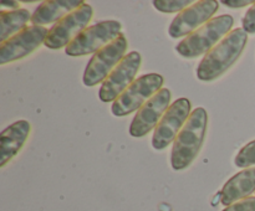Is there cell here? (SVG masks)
<instances>
[{
  "label": "cell",
  "mask_w": 255,
  "mask_h": 211,
  "mask_svg": "<svg viewBox=\"0 0 255 211\" xmlns=\"http://www.w3.org/2000/svg\"><path fill=\"white\" fill-rule=\"evenodd\" d=\"M142 65L139 52L131 51L115 67L114 71L102 82L99 89V98L102 102H115L134 81Z\"/></svg>",
  "instance_id": "cell-8"
},
{
  "label": "cell",
  "mask_w": 255,
  "mask_h": 211,
  "mask_svg": "<svg viewBox=\"0 0 255 211\" xmlns=\"http://www.w3.org/2000/svg\"><path fill=\"white\" fill-rule=\"evenodd\" d=\"M255 193V166L247 168L234 174L226 184L221 193V201L223 205L229 206L243 199L251 198Z\"/></svg>",
  "instance_id": "cell-14"
},
{
  "label": "cell",
  "mask_w": 255,
  "mask_h": 211,
  "mask_svg": "<svg viewBox=\"0 0 255 211\" xmlns=\"http://www.w3.org/2000/svg\"><path fill=\"white\" fill-rule=\"evenodd\" d=\"M82 0H46L42 1L32 12V25L42 26L47 24H56L77 7L84 5Z\"/></svg>",
  "instance_id": "cell-15"
},
{
  "label": "cell",
  "mask_w": 255,
  "mask_h": 211,
  "mask_svg": "<svg viewBox=\"0 0 255 211\" xmlns=\"http://www.w3.org/2000/svg\"><path fill=\"white\" fill-rule=\"evenodd\" d=\"M94 16V9L91 5L84 4L69 15L62 17L49 30L45 46L49 49L57 50L67 47L72 40L76 39L85 29ZM89 27V26H87Z\"/></svg>",
  "instance_id": "cell-7"
},
{
  "label": "cell",
  "mask_w": 255,
  "mask_h": 211,
  "mask_svg": "<svg viewBox=\"0 0 255 211\" xmlns=\"http://www.w3.org/2000/svg\"><path fill=\"white\" fill-rule=\"evenodd\" d=\"M32 14L26 9H17L0 11V44L6 41L15 34L26 27V24L31 21Z\"/></svg>",
  "instance_id": "cell-16"
},
{
  "label": "cell",
  "mask_w": 255,
  "mask_h": 211,
  "mask_svg": "<svg viewBox=\"0 0 255 211\" xmlns=\"http://www.w3.org/2000/svg\"><path fill=\"white\" fill-rule=\"evenodd\" d=\"M242 25H243V30L247 34H255V2L244 14Z\"/></svg>",
  "instance_id": "cell-20"
},
{
  "label": "cell",
  "mask_w": 255,
  "mask_h": 211,
  "mask_svg": "<svg viewBox=\"0 0 255 211\" xmlns=\"http://www.w3.org/2000/svg\"><path fill=\"white\" fill-rule=\"evenodd\" d=\"M193 4L192 0H156L153 6L161 12H181Z\"/></svg>",
  "instance_id": "cell-18"
},
{
  "label": "cell",
  "mask_w": 255,
  "mask_h": 211,
  "mask_svg": "<svg viewBox=\"0 0 255 211\" xmlns=\"http://www.w3.org/2000/svg\"><path fill=\"white\" fill-rule=\"evenodd\" d=\"M208 126V114L203 107H198L191 113L186 124L174 139L171 151V165L174 170L188 168L198 155Z\"/></svg>",
  "instance_id": "cell-2"
},
{
  "label": "cell",
  "mask_w": 255,
  "mask_h": 211,
  "mask_svg": "<svg viewBox=\"0 0 255 211\" xmlns=\"http://www.w3.org/2000/svg\"><path fill=\"white\" fill-rule=\"evenodd\" d=\"M163 77L158 73H146L139 76L133 83L112 103L111 111L116 117H126L138 111L163 86Z\"/></svg>",
  "instance_id": "cell-4"
},
{
  "label": "cell",
  "mask_w": 255,
  "mask_h": 211,
  "mask_svg": "<svg viewBox=\"0 0 255 211\" xmlns=\"http://www.w3.org/2000/svg\"><path fill=\"white\" fill-rule=\"evenodd\" d=\"M31 126L27 121H17L0 133V166H5L26 141Z\"/></svg>",
  "instance_id": "cell-13"
},
{
  "label": "cell",
  "mask_w": 255,
  "mask_h": 211,
  "mask_svg": "<svg viewBox=\"0 0 255 211\" xmlns=\"http://www.w3.org/2000/svg\"><path fill=\"white\" fill-rule=\"evenodd\" d=\"M255 1L253 0H223L222 4L226 5L228 7H233V9H237V7H244L249 6V5H253Z\"/></svg>",
  "instance_id": "cell-21"
},
{
  "label": "cell",
  "mask_w": 255,
  "mask_h": 211,
  "mask_svg": "<svg viewBox=\"0 0 255 211\" xmlns=\"http://www.w3.org/2000/svg\"><path fill=\"white\" fill-rule=\"evenodd\" d=\"M122 25L116 20H106L86 27L79 36L65 49L69 56L77 57L96 54L99 50L114 41L122 34Z\"/></svg>",
  "instance_id": "cell-6"
},
{
  "label": "cell",
  "mask_w": 255,
  "mask_h": 211,
  "mask_svg": "<svg viewBox=\"0 0 255 211\" xmlns=\"http://www.w3.org/2000/svg\"><path fill=\"white\" fill-rule=\"evenodd\" d=\"M223 211H255V198H247L227 206Z\"/></svg>",
  "instance_id": "cell-19"
},
{
  "label": "cell",
  "mask_w": 255,
  "mask_h": 211,
  "mask_svg": "<svg viewBox=\"0 0 255 211\" xmlns=\"http://www.w3.org/2000/svg\"><path fill=\"white\" fill-rule=\"evenodd\" d=\"M234 164L238 168H252L255 166V141L246 144L234 158Z\"/></svg>",
  "instance_id": "cell-17"
},
{
  "label": "cell",
  "mask_w": 255,
  "mask_h": 211,
  "mask_svg": "<svg viewBox=\"0 0 255 211\" xmlns=\"http://www.w3.org/2000/svg\"><path fill=\"white\" fill-rule=\"evenodd\" d=\"M171 91L168 88H162L149 101H147L132 119L128 129L129 136L141 138L156 128L171 106Z\"/></svg>",
  "instance_id": "cell-12"
},
{
  "label": "cell",
  "mask_w": 255,
  "mask_h": 211,
  "mask_svg": "<svg viewBox=\"0 0 255 211\" xmlns=\"http://www.w3.org/2000/svg\"><path fill=\"white\" fill-rule=\"evenodd\" d=\"M191 101L187 98H178L169 106L152 136V146L156 150H163L174 141L191 116Z\"/></svg>",
  "instance_id": "cell-9"
},
{
  "label": "cell",
  "mask_w": 255,
  "mask_h": 211,
  "mask_svg": "<svg viewBox=\"0 0 255 211\" xmlns=\"http://www.w3.org/2000/svg\"><path fill=\"white\" fill-rule=\"evenodd\" d=\"M49 29L31 25L0 44V65L24 59L32 54L46 40Z\"/></svg>",
  "instance_id": "cell-11"
},
{
  "label": "cell",
  "mask_w": 255,
  "mask_h": 211,
  "mask_svg": "<svg viewBox=\"0 0 255 211\" xmlns=\"http://www.w3.org/2000/svg\"><path fill=\"white\" fill-rule=\"evenodd\" d=\"M248 41V34L243 27L234 29L217 44L197 67V78L203 82H211L223 76L241 57Z\"/></svg>",
  "instance_id": "cell-1"
},
{
  "label": "cell",
  "mask_w": 255,
  "mask_h": 211,
  "mask_svg": "<svg viewBox=\"0 0 255 211\" xmlns=\"http://www.w3.org/2000/svg\"><path fill=\"white\" fill-rule=\"evenodd\" d=\"M0 5L4 7H9L10 10L21 9V7H20V2L14 1V0H10V1H7V0H2V1H0Z\"/></svg>",
  "instance_id": "cell-22"
},
{
  "label": "cell",
  "mask_w": 255,
  "mask_h": 211,
  "mask_svg": "<svg viewBox=\"0 0 255 211\" xmlns=\"http://www.w3.org/2000/svg\"><path fill=\"white\" fill-rule=\"evenodd\" d=\"M233 24V16L228 14L213 17L193 34L184 37L176 46L177 54L184 59H197L207 55L231 32Z\"/></svg>",
  "instance_id": "cell-3"
},
{
  "label": "cell",
  "mask_w": 255,
  "mask_h": 211,
  "mask_svg": "<svg viewBox=\"0 0 255 211\" xmlns=\"http://www.w3.org/2000/svg\"><path fill=\"white\" fill-rule=\"evenodd\" d=\"M218 9L219 2L216 0H201L193 2L191 6L178 12V15L172 20L168 27V35L172 39L189 36L206 22L213 19L212 16Z\"/></svg>",
  "instance_id": "cell-10"
},
{
  "label": "cell",
  "mask_w": 255,
  "mask_h": 211,
  "mask_svg": "<svg viewBox=\"0 0 255 211\" xmlns=\"http://www.w3.org/2000/svg\"><path fill=\"white\" fill-rule=\"evenodd\" d=\"M127 45L128 42H127L126 36L121 34L114 41L99 50L90 59L85 69L84 77H82L85 86L94 87L100 82H104L114 71L115 67L126 56L125 54H126Z\"/></svg>",
  "instance_id": "cell-5"
}]
</instances>
